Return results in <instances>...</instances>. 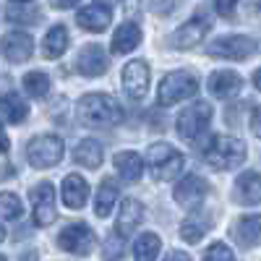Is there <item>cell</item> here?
Wrapping results in <instances>:
<instances>
[{
	"instance_id": "obj_11",
	"label": "cell",
	"mask_w": 261,
	"mask_h": 261,
	"mask_svg": "<svg viewBox=\"0 0 261 261\" xmlns=\"http://www.w3.org/2000/svg\"><path fill=\"white\" fill-rule=\"evenodd\" d=\"M206 193H209V186L206 180H201L199 175H186L175 191H172V196H175V201L183 206V209H196L204 199H206Z\"/></svg>"
},
{
	"instance_id": "obj_6",
	"label": "cell",
	"mask_w": 261,
	"mask_h": 261,
	"mask_svg": "<svg viewBox=\"0 0 261 261\" xmlns=\"http://www.w3.org/2000/svg\"><path fill=\"white\" fill-rule=\"evenodd\" d=\"M63 151H65L63 139L60 136H53V134H45V136H37V139L29 141L27 157H29V162L34 167L47 170V167H53V165H58L63 160Z\"/></svg>"
},
{
	"instance_id": "obj_8",
	"label": "cell",
	"mask_w": 261,
	"mask_h": 261,
	"mask_svg": "<svg viewBox=\"0 0 261 261\" xmlns=\"http://www.w3.org/2000/svg\"><path fill=\"white\" fill-rule=\"evenodd\" d=\"M94 243H97V238H94L92 227L84 225V222L68 225L58 235V246L68 253H76V256H89L94 251Z\"/></svg>"
},
{
	"instance_id": "obj_10",
	"label": "cell",
	"mask_w": 261,
	"mask_h": 261,
	"mask_svg": "<svg viewBox=\"0 0 261 261\" xmlns=\"http://www.w3.org/2000/svg\"><path fill=\"white\" fill-rule=\"evenodd\" d=\"M123 89L128 97L144 99L149 92V65L144 60H130L123 68Z\"/></svg>"
},
{
	"instance_id": "obj_1",
	"label": "cell",
	"mask_w": 261,
	"mask_h": 261,
	"mask_svg": "<svg viewBox=\"0 0 261 261\" xmlns=\"http://www.w3.org/2000/svg\"><path fill=\"white\" fill-rule=\"evenodd\" d=\"M79 120L89 128H110L123 120V107L110 94H86L79 99Z\"/></svg>"
},
{
	"instance_id": "obj_26",
	"label": "cell",
	"mask_w": 261,
	"mask_h": 261,
	"mask_svg": "<svg viewBox=\"0 0 261 261\" xmlns=\"http://www.w3.org/2000/svg\"><path fill=\"white\" fill-rule=\"evenodd\" d=\"M115 201H118V186L107 178L102 186H99V191H97V201H94V214L97 217H107L113 212V206H115Z\"/></svg>"
},
{
	"instance_id": "obj_5",
	"label": "cell",
	"mask_w": 261,
	"mask_h": 261,
	"mask_svg": "<svg viewBox=\"0 0 261 261\" xmlns=\"http://www.w3.org/2000/svg\"><path fill=\"white\" fill-rule=\"evenodd\" d=\"M196 92H199V81H196V76L186 73V71H175V73H167L160 84L157 89V102L162 107H170V105H178L188 97H193Z\"/></svg>"
},
{
	"instance_id": "obj_35",
	"label": "cell",
	"mask_w": 261,
	"mask_h": 261,
	"mask_svg": "<svg viewBox=\"0 0 261 261\" xmlns=\"http://www.w3.org/2000/svg\"><path fill=\"white\" fill-rule=\"evenodd\" d=\"M251 130H253V134L261 139V105L256 107V110H253V115H251Z\"/></svg>"
},
{
	"instance_id": "obj_33",
	"label": "cell",
	"mask_w": 261,
	"mask_h": 261,
	"mask_svg": "<svg viewBox=\"0 0 261 261\" xmlns=\"http://www.w3.org/2000/svg\"><path fill=\"white\" fill-rule=\"evenodd\" d=\"M235 6H238V0H214L217 13H220V16H227V18L235 13Z\"/></svg>"
},
{
	"instance_id": "obj_40",
	"label": "cell",
	"mask_w": 261,
	"mask_h": 261,
	"mask_svg": "<svg viewBox=\"0 0 261 261\" xmlns=\"http://www.w3.org/2000/svg\"><path fill=\"white\" fill-rule=\"evenodd\" d=\"M3 238H6V230H3V227H0V243H3Z\"/></svg>"
},
{
	"instance_id": "obj_17",
	"label": "cell",
	"mask_w": 261,
	"mask_h": 261,
	"mask_svg": "<svg viewBox=\"0 0 261 261\" xmlns=\"http://www.w3.org/2000/svg\"><path fill=\"white\" fill-rule=\"evenodd\" d=\"M60 193H63V201L68 209H81L86 204V199H89V183L81 175H65Z\"/></svg>"
},
{
	"instance_id": "obj_25",
	"label": "cell",
	"mask_w": 261,
	"mask_h": 261,
	"mask_svg": "<svg viewBox=\"0 0 261 261\" xmlns=\"http://www.w3.org/2000/svg\"><path fill=\"white\" fill-rule=\"evenodd\" d=\"M65 50H68V29L65 27H53L47 34H45V42H42V53H45V58H60Z\"/></svg>"
},
{
	"instance_id": "obj_20",
	"label": "cell",
	"mask_w": 261,
	"mask_h": 261,
	"mask_svg": "<svg viewBox=\"0 0 261 261\" xmlns=\"http://www.w3.org/2000/svg\"><path fill=\"white\" fill-rule=\"evenodd\" d=\"M141 220H144V206H141V201H136V199H125V201L120 204V214H118V225H115V230H118L120 235H130V232L139 227Z\"/></svg>"
},
{
	"instance_id": "obj_14",
	"label": "cell",
	"mask_w": 261,
	"mask_h": 261,
	"mask_svg": "<svg viewBox=\"0 0 261 261\" xmlns=\"http://www.w3.org/2000/svg\"><path fill=\"white\" fill-rule=\"evenodd\" d=\"M76 68L86 79L102 76L107 71V55H105L102 45H86V47H81L79 55H76Z\"/></svg>"
},
{
	"instance_id": "obj_29",
	"label": "cell",
	"mask_w": 261,
	"mask_h": 261,
	"mask_svg": "<svg viewBox=\"0 0 261 261\" xmlns=\"http://www.w3.org/2000/svg\"><path fill=\"white\" fill-rule=\"evenodd\" d=\"M21 212H24V206L16 193H0V220H16V217H21Z\"/></svg>"
},
{
	"instance_id": "obj_18",
	"label": "cell",
	"mask_w": 261,
	"mask_h": 261,
	"mask_svg": "<svg viewBox=\"0 0 261 261\" xmlns=\"http://www.w3.org/2000/svg\"><path fill=\"white\" fill-rule=\"evenodd\" d=\"M139 42H141V29L134 24V21H125V24H120L113 34V53L125 55L130 50H136Z\"/></svg>"
},
{
	"instance_id": "obj_38",
	"label": "cell",
	"mask_w": 261,
	"mask_h": 261,
	"mask_svg": "<svg viewBox=\"0 0 261 261\" xmlns=\"http://www.w3.org/2000/svg\"><path fill=\"white\" fill-rule=\"evenodd\" d=\"M8 136H6V130H3V125H0V154H3V151H8Z\"/></svg>"
},
{
	"instance_id": "obj_15",
	"label": "cell",
	"mask_w": 261,
	"mask_h": 261,
	"mask_svg": "<svg viewBox=\"0 0 261 261\" xmlns=\"http://www.w3.org/2000/svg\"><path fill=\"white\" fill-rule=\"evenodd\" d=\"M76 21H79V27L86 29V32H105L107 27H110V21H113V11L97 0V3L86 6V8H81L76 13Z\"/></svg>"
},
{
	"instance_id": "obj_19",
	"label": "cell",
	"mask_w": 261,
	"mask_h": 261,
	"mask_svg": "<svg viewBox=\"0 0 261 261\" xmlns=\"http://www.w3.org/2000/svg\"><path fill=\"white\" fill-rule=\"evenodd\" d=\"M235 196L241 204H258L261 201V175L258 172H253V170L243 172L235 180Z\"/></svg>"
},
{
	"instance_id": "obj_31",
	"label": "cell",
	"mask_w": 261,
	"mask_h": 261,
	"mask_svg": "<svg viewBox=\"0 0 261 261\" xmlns=\"http://www.w3.org/2000/svg\"><path fill=\"white\" fill-rule=\"evenodd\" d=\"M204 261H235V256H232V251L225 243H212L204 251Z\"/></svg>"
},
{
	"instance_id": "obj_30",
	"label": "cell",
	"mask_w": 261,
	"mask_h": 261,
	"mask_svg": "<svg viewBox=\"0 0 261 261\" xmlns=\"http://www.w3.org/2000/svg\"><path fill=\"white\" fill-rule=\"evenodd\" d=\"M204 232H206V225L199 222V220H186L183 227H180L183 241H188V243H199L201 238H204Z\"/></svg>"
},
{
	"instance_id": "obj_41",
	"label": "cell",
	"mask_w": 261,
	"mask_h": 261,
	"mask_svg": "<svg viewBox=\"0 0 261 261\" xmlns=\"http://www.w3.org/2000/svg\"><path fill=\"white\" fill-rule=\"evenodd\" d=\"M16 3H29V0H16Z\"/></svg>"
},
{
	"instance_id": "obj_27",
	"label": "cell",
	"mask_w": 261,
	"mask_h": 261,
	"mask_svg": "<svg viewBox=\"0 0 261 261\" xmlns=\"http://www.w3.org/2000/svg\"><path fill=\"white\" fill-rule=\"evenodd\" d=\"M160 253V238L154 232H144L134 246V261H157Z\"/></svg>"
},
{
	"instance_id": "obj_23",
	"label": "cell",
	"mask_w": 261,
	"mask_h": 261,
	"mask_svg": "<svg viewBox=\"0 0 261 261\" xmlns=\"http://www.w3.org/2000/svg\"><path fill=\"white\" fill-rule=\"evenodd\" d=\"M115 170L120 172V178L125 183H136L144 172V162L136 151H118L115 154Z\"/></svg>"
},
{
	"instance_id": "obj_12",
	"label": "cell",
	"mask_w": 261,
	"mask_h": 261,
	"mask_svg": "<svg viewBox=\"0 0 261 261\" xmlns=\"http://www.w3.org/2000/svg\"><path fill=\"white\" fill-rule=\"evenodd\" d=\"M209 27H212V21L206 16H193L191 21H186V24L172 34V47H178V50L196 47L204 39V34L209 32Z\"/></svg>"
},
{
	"instance_id": "obj_16",
	"label": "cell",
	"mask_w": 261,
	"mask_h": 261,
	"mask_svg": "<svg viewBox=\"0 0 261 261\" xmlns=\"http://www.w3.org/2000/svg\"><path fill=\"white\" fill-rule=\"evenodd\" d=\"M243 86V79L238 76L235 71H214L209 76V92L220 99H230L241 92Z\"/></svg>"
},
{
	"instance_id": "obj_13",
	"label": "cell",
	"mask_w": 261,
	"mask_h": 261,
	"mask_svg": "<svg viewBox=\"0 0 261 261\" xmlns=\"http://www.w3.org/2000/svg\"><path fill=\"white\" fill-rule=\"evenodd\" d=\"M0 53H3L6 60H11V63H24L34 53V39L27 32H8L0 39Z\"/></svg>"
},
{
	"instance_id": "obj_36",
	"label": "cell",
	"mask_w": 261,
	"mask_h": 261,
	"mask_svg": "<svg viewBox=\"0 0 261 261\" xmlns=\"http://www.w3.org/2000/svg\"><path fill=\"white\" fill-rule=\"evenodd\" d=\"M76 3H79V0H50L53 8H73Z\"/></svg>"
},
{
	"instance_id": "obj_28",
	"label": "cell",
	"mask_w": 261,
	"mask_h": 261,
	"mask_svg": "<svg viewBox=\"0 0 261 261\" xmlns=\"http://www.w3.org/2000/svg\"><path fill=\"white\" fill-rule=\"evenodd\" d=\"M24 92L34 99H42L50 94V76L42 73V71H32L24 76Z\"/></svg>"
},
{
	"instance_id": "obj_9",
	"label": "cell",
	"mask_w": 261,
	"mask_h": 261,
	"mask_svg": "<svg viewBox=\"0 0 261 261\" xmlns=\"http://www.w3.org/2000/svg\"><path fill=\"white\" fill-rule=\"evenodd\" d=\"M32 206H34V222L39 227H47L55 222V188L53 183H39L32 188Z\"/></svg>"
},
{
	"instance_id": "obj_24",
	"label": "cell",
	"mask_w": 261,
	"mask_h": 261,
	"mask_svg": "<svg viewBox=\"0 0 261 261\" xmlns=\"http://www.w3.org/2000/svg\"><path fill=\"white\" fill-rule=\"evenodd\" d=\"M73 157H76V162H79V165L94 170V167H99V165H102L105 149H102V144H99L97 139H84V141L73 149Z\"/></svg>"
},
{
	"instance_id": "obj_39",
	"label": "cell",
	"mask_w": 261,
	"mask_h": 261,
	"mask_svg": "<svg viewBox=\"0 0 261 261\" xmlns=\"http://www.w3.org/2000/svg\"><path fill=\"white\" fill-rule=\"evenodd\" d=\"M253 86H256V89L261 92V68H258V71L253 73Z\"/></svg>"
},
{
	"instance_id": "obj_4",
	"label": "cell",
	"mask_w": 261,
	"mask_h": 261,
	"mask_svg": "<svg viewBox=\"0 0 261 261\" xmlns=\"http://www.w3.org/2000/svg\"><path fill=\"white\" fill-rule=\"evenodd\" d=\"M209 123H212V105L209 102H193L191 107H186V110L178 115L175 128L188 144H196L206 134Z\"/></svg>"
},
{
	"instance_id": "obj_42",
	"label": "cell",
	"mask_w": 261,
	"mask_h": 261,
	"mask_svg": "<svg viewBox=\"0 0 261 261\" xmlns=\"http://www.w3.org/2000/svg\"><path fill=\"white\" fill-rule=\"evenodd\" d=\"M0 261H6V256H0Z\"/></svg>"
},
{
	"instance_id": "obj_37",
	"label": "cell",
	"mask_w": 261,
	"mask_h": 261,
	"mask_svg": "<svg viewBox=\"0 0 261 261\" xmlns=\"http://www.w3.org/2000/svg\"><path fill=\"white\" fill-rule=\"evenodd\" d=\"M165 261H191V256H188V253H183V251H172Z\"/></svg>"
},
{
	"instance_id": "obj_3",
	"label": "cell",
	"mask_w": 261,
	"mask_h": 261,
	"mask_svg": "<svg viewBox=\"0 0 261 261\" xmlns=\"http://www.w3.org/2000/svg\"><path fill=\"white\" fill-rule=\"evenodd\" d=\"M146 165H149V172H151V178H154V180H175L180 172H183L186 157L180 154L175 146L160 141V144H151L149 146Z\"/></svg>"
},
{
	"instance_id": "obj_22",
	"label": "cell",
	"mask_w": 261,
	"mask_h": 261,
	"mask_svg": "<svg viewBox=\"0 0 261 261\" xmlns=\"http://www.w3.org/2000/svg\"><path fill=\"white\" fill-rule=\"evenodd\" d=\"M27 115H29V107L18 94H13V92L0 94V118H6L13 125H21L27 120Z\"/></svg>"
},
{
	"instance_id": "obj_32",
	"label": "cell",
	"mask_w": 261,
	"mask_h": 261,
	"mask_svg": "<svg viewBox=\"0 0 261 261\" xmlns=\"http://www.w3.org/2000/svg\"><path fill=\"white\" fill-rule=\"evenodd\" d=\"M105 261H118L123 258V243L118 241V238H107V243H105Z\"/></svg>"
},
{
	"instance_id": "obj_2",
	"label": "cell",
	"mask_w": 261,
	"mask_h": 261,
	"mask_svg": "<svg viewBox=\"0 0 261 261\" xmlns=\"http://www.w3.org/2000/svg\"><path fill=\"white\" fill-rule=\"evenodd\" d=\"M201 157L214 170H235L246 160V144L235 136H212L201 149Z\"/></svg>"
},
{
	"instance_id": "obj_34",
	"label": "cell",
	"mask_w": 261,
	"mask_h": 261,
	"mask_svg": "<svg viewBox=\"0 0 261 261\" xmlns=\"http://www.w3.org/2000/svg\"><path fill=\"white\" fill-rule=\"evenodd\" d=\"M178 0H151V8H154L157 13H170L172 8H175Z\"/></svg>"
},
{
	"instance_id": "obj_7",
	"label": "cell",
	"mask_w": 261,
	"mask_h": 261,
	"mask_svg": "<svg viewBox=\"0 0 261 261\" xmlns=\"http://www.w3.org/2000/svg\"><path fill=\"white\" fill-rule=\"evenodd\" d=\"M212 58H225V60H246L256 53V42L246 34H230V37H220L214 39L209 50Z\"/></svg>"
},
{
	"instance_id": "obj_21",
	"label": "cell",
	"mask_w": 261,
	"mask_h": 261,
	"mask_svg": "<svg viewBox=\"0 0 261 261\" xmlns=\"http://www.w3.org/2000/svg\"><path fill=\"white\" fill-rule=\"evenodd\" d=\"M235 241L241 243L243 248H251L261 241V217L258 214H248L241 217L235 225Z\"/></svg>"
}]
</instances>
